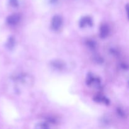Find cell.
<instances>
[{
    "label": "cell",
    "instance_id": "obj_1",
    "mask_svg": "<svg viewBox=\"0 0 129 129\" xmlns=\"http://www.w3.org/2000/svg\"><path fill=\"white\" fill-rule=\"evenodd\" d=\"M62 24V19L59 15H55L52 20V27L54 30H58L60 28Z\"/></svg>",
    "mask_w": 129,
    "mask_h": 129
},
{
    "label": "cell",
    "instance_id": "obj_2",
    "mask_svg": "<svg viewBox=\"0 0 129 129\" xmlns=\"http://www.w3.org/2000/svg\"><path fill=\"white\" fill-rule=\"evenodd\" d=\"M20 20V15L18 14H13V15H10L6 19V21L9 25H16L18 23Z\"/></svg>",
    "mask_w": 129,
    "mask_h": 129
},
{
    "label": "cell",
    "instance_id": "obj_3",
    "mask_svg": "<svg viewBox=\"0 0 129 129\" xmlns=\"http://www.w3.org/2000/svg\"><path fill=\"white\" fill-rule=\"evenodd\" d=\"M109 34V28L107 25H102L100 29V36L102 39L106 38Z\"/></svg>",
    "mask_w": 129,
    "mask_h": 129
},
{
    "label": "cell",
    "instance_id": "obj_4",
    "mask_svg": "<svg viewBox=\"0 0 129 129\" xmlns=\"http://www.w3.org/2000/svg\"><path fill=\"white\" fill-rule=\"evenodd\" d=\"M80 26L81 27H83V26H85L86 25H92L93 24V22H92V20L91 19V18L88 17V16H86V17L83 18L81 20L80 23Z\"/></svg>",
    "mask_w": 129,
    "mask_h": 129
},
{
    "label": "cell",
    "instance_id": "obj_5",
    "mask_svg": "<svg viewBox=\"0 0 129 129\" xmlns=\"http://www.w3.org/2000/svg\"><path fill=\"white\" fill-rule=\"evenodd\" d=\"M35 129H49L48 126L45 123H39L35 127Z\"/></svg>",
    "mask_w": 129,
    "mask_h": 129
},
{
    "label": "cell",
    "instance_id": "obj_6",
    "mask_svg": "<svg viewBox=\"0 0 129 129\" xmlns=\"http://www.w3.org/2000/svg\"><path fill=\"white\" fill-rule=\"evenodd\" d=\"M14 45V40L13 38H10L8 40L7 43V46L8 47V48H11L13 47Z\"/></svg>",
    "mask_w": 129,
    "mask_h": 129
},
{
    "label": "cell",
    "instance_id": "obj_7",
    "mask_svg": "<svg viewBox=\"0 0 129 129\" xmlns=\"http://www.w3.org/2000/svg\"><path fill=\"white\" fill-rule=\"evenodd\" d=\"M10 4L13 6H17L18 1L17 0H10Z\"/></svg>",
    "mask_w": 129,
    "mask_h": 129
},
{
    "label": "cell",
    "instance_id": "obj_8",
    "mask_svg": "<svg viewBox=\"0 0 129 129\" xmlns=\"http://www.w3.org/2000/svg\"><path fill=\"white\" fill-rule=\"evenodd\" d=\"M88 45H89L90 47H94V43L92 40H89L88 42Z\"/></svg>",
    "mask_w": 129,
    "mask_h": 129
},
{
    "label": "cell",
    "instance_id": "obj_9",
    "mask_svg": "<svg viewBox=\"0 0 129 129\" xmlns=\"http://www.w3.org/2000/svg\"><path fill=\"white\" fill-rule=\"evenodd\" d=\"M126 11H127V16H128V18L129 19V4L126 5Z\"/></svg>",
    "mask_w": 129,
    "mask_h": 129
}]
</instances>
